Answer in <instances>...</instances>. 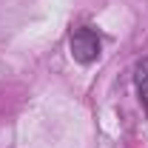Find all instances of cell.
I'll use <instances>...</instances> for the list:
<instances>
[{
	"label": "cell",
	"mask_w": 148,
	"mask_h": 148,
	"mask_svg": "<svg viewBox=\"0 0 148 148\" xmlns=\"http://www.w3.org/2000/svg\"><path fill=\"white\" fill-rule=\"evenodd\" d=\"M69 46L77 63H94L100 57V37L94 29H74L69 37Z\"/></svg>",
	"instance_id": "cell-1"
},
{
	"label": "cell",
	"mask_w": 148,
	"mask_h": 148,
	"mask_svg": "<svg viewBox=\"0 0 148 148\" xmlns=\"http://www.w3.org/2000/svg\"><path fill=\"white\" fill-rule=\"evenodd\" d=\"M134 80H137V88H140V97H143V103L148 106V60H140V63H137Z\"/></svg>",
	"instance_id": "cell-2"
}]
</instances>
